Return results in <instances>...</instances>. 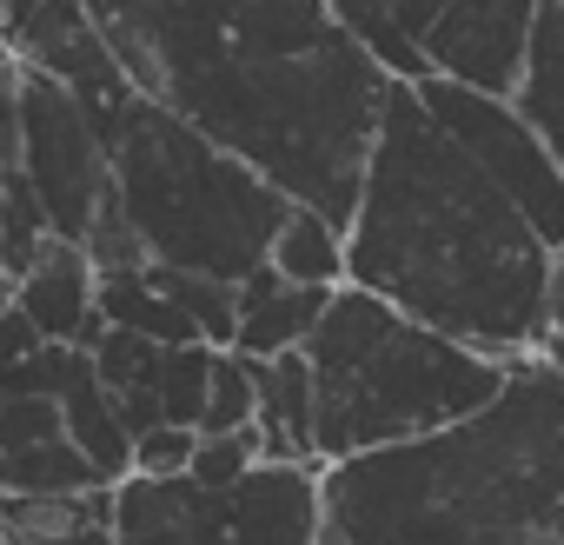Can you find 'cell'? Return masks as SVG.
Returning a JSON list of instances; mask_svg holds the SVG:
<instances>
[{
    "mask_svg": "<svg viewBox=\"0 0 564 545\" xmlns=\"http://www.w3.org/2000/svg\"><path fill=\"white\" fill-rule=\"evenodd\" d=\"M127 81L339 233L359 213L392 74L326 0H87Z\"/></svg>",
    "mask_w": 564,
    "mask_h": 545,
    "instance_id": "1",
    "label": "cell"
},
{
    "mask_svg": "<svg viewBox=\"0 0 564 545\" xmlns=\"http://www.w3.org/2000/svg\"><path fill=\"white\" fill-rule=\"evenodd\" d=\"M346 287L524 366L551 346L557 253L425 114L419 87H392L346 226Z\"/></svg>",
    "mask_w": 564,
    "mask_h": 545,
    "instance_id": "2",
    "label": "cell"
},
{
    "mask_svg": "<svg viewBox=\"0 0 564 545\" xmlns=\"http://www.w3.org/2000/svg\"><path fill=\"white\" fill-rule=\"evenodd\" d=\"M319 492L346 545H531L564 519V373L524 360L485 413L326 466Z\"/></svg>",
    "mask_w": 564,
    "mask_h": 545,
    "instance_id": "3",
    "label": "cell"
},
{
    "mask_svg": "<svg viewBox=\"0 0 564 545\" xmlns=\"http://www.w3.org/2000/svg\"><path fill=\"white\" fill-rule=\"evenodd\" d=\"M313 406H319V466L392 452L485 413L511 386V360H485L399 307L339 287L319 333L306 340Z\"/></svg>",
    "mask_w": 564,
    "mask_h": 545,
    "instance_id": "4",
    "label": "cell"
},
{
    "mask_svg": "<svg viewBox=\"0 0 564 545\" xmlns=\"http://www.w3.org/2000/svg\"><path fill=\"white\" fill-rule=\"evenodd\" d=\"M113 193L153 266L226 287L252 280L272 259V239L293 213V200L272 180H259L246 160H232L147 94L113 140Z\"/></svg>",
    "mask_w": 564,
    "mask_h": 545,
    "instance_id": "5",
    "label": "cell"
},
{
    "mask_svg": "<svg viewBox=\"0 0 564 545\" xmlns=\"http://www.w3.org/2000/svg\"><path fill=\"white\" fill-rule=\"evenodd\" d=\"M425 114L465 147V160L538 226V239L564 259V160L551 153V140L524 120L518 100H498V94H471L458 81H425L419 87Z\"/></svg>",
    "mask_w": 564,
    "mask_h": 545,
    "instance_id": "6",
    "label": "cell"
},
{
    "mask_svg": "<svg viewBox=\"0 0 564 545\" xmlns=\"http://www.w3.org/2000/svg\"><path fill=\"white\" fill-rule=\"evenodd\" d=\"M14 94H21V173H28L54 239L87 246V233L113 193V153L54 74L21 67Z\"/></svg>",
    "mask_w": 564,
    "mask_h": 545,
    "instance_id": "7",
    "label": "cell"
},
{
    "mask_svg": "<svg viewBox=\"0 0 564 545\" xmlns=\"http://www.w3.org/2000/svg\"><path fill=\"white\" fill-rule=\"evenodd\" d=\"M412 47L438 81H458L471 94L518 100L531 74V34L538 0H392Z\"/></svg>",
    "mask_w": 564,
    "mask_h": 545,
    "instance_id": "8",
    "label": "cell"
},
{
    "mask_svg": "<svg viewBox=\"0 0 564 545\" xmlns=\"http://www.w3.org/2000/svg\"><path fill=\"white\" fill-rule=\"evenodd\" d=\"M319 466H252L232 485H193V545H319Z\"/></svg>",
    "mask_w": 564,
    "mask_h": 545,
    "instance_id": "9",
    "label": "cell"
},
{
    "mask_svg": "<svg viewBox=\"0 0 564 545\" xmlns=\"http://www.w3.org/2000/svg\"><path fill=\"white\" fill-rule=\"evenodd\" d=\"M94 466L67 439L61 399H0V499L94 492Z\"/></svg>",
    "mask_w": 564,
    "mask_h": 545,
    "instance_id": "10",
    "label": "cell"
},
{
    "mask_svg": "<svg viewBox=\"0 0 564 545\" xmlns=\"http://www.w3.org/2000/svg\"><path fill=\"white\" fill-rule=\"evenodd\" d=\"M14 307L41 327L47 346H80L87 353L107 333V320H100V266L74 239H54L21 272V280H14Z\"/></svg>",
    "mask_w": 564,
    "mask_h": 545,
    "instance_id": "11",
    "label": "cell"
},
{
    "mask_svg": "<svg viewBox=\"0 0 564 545\" xmlns=\"http://www.w3.org/2000/svg\"><path fill=\"white\" fill-rule=\"evenodd\" d=\"M333 293L319 287H293L279 280L272 266H259L252 280H239V333H232V353L239 360H286V353H306V340L319 333Z\"/></svg>",
    "mask_w": 564,
    "mask_h": 545,
    "instance_id": "12",
    "label": "cell"
},
{
    "mask_svg": "<svg viewBox=\"0 0 564 545\" xmlns=\"http://www.w3.org/2000/svg\"><path fill=\"white\" fill-rule=\"evenodd\" d=\"M252 386H259V446H265V466H319V406H313V366H306V353L252 360Z\"/></svg>",
    "mask_w": 564,
    "mask_h": 545,
    "instance_id": "13",
    "label": "cell"
},
{
    "mask_svg": "<svg viewBox=\"0 0 564 545\" xmlns=\"http://www.w3.org/2000/svg\"><path fill=\"white\" fill-rule=\"evenodd\" d=\"M61 419H67V439L80 446V459L94 466V479L107 492L120 479H133V432H127V419H120V406L100 386V373H94L87 353L74 360V380L61 386Z\"/></svg>",
    "mask_w": 564,
    "mask_h": 545,
    "instance_id": "14",
    "label": "cell"
},
{
    "mask_svg": "<svg viewBox=\"0 0 564 545\" xmlns=\"http://www.w3.org/2000/svg\"><path fill=\"white\" fill-rule=\"evenodd\" d=\"M8 545H113V492H67V499H0Z\"/></svg>",
    "mask_w": 564,
    "mask_h": 545,
    "instance_id": "15",
    "label": "cell"
},
{
    "mask_svg": "<svg viewBox=\"0 0 564 545\" xmlns=\"http://www.w3.org/2000/svg\"><path fill=\"white\" fill-rule=\"evenodd\" d=\"M100 320L120 327V333H140L153 346H206L199 327L180 313V300L160 287L153 259L133 266V272H107V280H100Z\"/></svg>",
    "mask_w": 564,
    "mask_h": 545,
    "instance_id": "16",
    "label": "cell"
},
{
    "mask_svg": "<svg viewBox=\"0 0 564 545\" xmlns=\"http://www.w3.org/2000/svg\"><path fill=\"white\" fill-rule=\"evenodd\" d=\"M113 545H193V479H120Z\"/></svg>",
    "mask_w": 564,
    "mask_h": 545,
    "instance_id": "17",
    "label": "cell"
},
{
    "mask_svg": "<svg viewBox=\"0 0 564 545\" xmlns=\"http://www.w3.org/2000/svg\"><path fill=\"white\" fill-rule=\"evenodd\" d=\"M279 280H293V287H319V293H339L346 287V233L313 213V206H293L286 226H279L272 239V259H265Z\"/></svg>",
    "mask_w": 564,
    "mask_h": 545,
    "instance_id": "18",
    "label": "cell"
},
{
    "mask_svg": "<svg viewBox=\"0 0 564 545\" xmlns=\"http://www.w3.org/2000/svg\"><path fill=\"white\" fill-rule=\"evenodd\" d=\"M524 120L551 140L564 160V0H538V34H531V74L518 94Z\"/></svg>",
    "mask_w": 564,
    "mask_h": 545,
    "instance_id": "19",
    "label": "cell"
},
{
    "mask_svg": "<svg viewBox=\"0 0 564 545\" xmlns=\"http://www.w3.org/2000/svg\"><path fill=\"white\" fill-rule=\"evenodd\" d=\"M326 14L399 81V87H425L432 81V67H425V54L412 47V34H405V21L392 14V0H326Z\"/></svg>",
    "mask_w": 564,
    "mask_h": 545,
    "instance_id": "20",
    "label": "cell"
},
{
    "mask_svg": "<svg viewBox=\"0 0 564 545\" xmlns=\"http://www.w3.org/2000/svg\"><path fill=\"white\" fill-rule=\"evenodd\" d=\"M213 360H219V346H166L160 353V413H166V426H186V432L206 426Z\"/></svg>",
    "mask_w": 564,
    "mask_h": 545,
    "instance_id": "21",
    "label": "cell"
},
{
    "mask_svg": "<svg viewBox=\"0 0 564 545\" xmlns=\"http://www.w3.org/2000/svg\"><path fill=\"white\" fill-rule=\"evenodd\" d=\"M160 272V287L180 300V313L199 327V340L206 346H232V333H239V287H226V280H199V272H173V266H153Z\"/></svg>",
    "mask_w": 564,
    "mask_h": 545,
    "instance_id": "22",
    "label": "cell"
},
{
    "mask_svg": "<svg viewBox=\"0 0 564 545\" xmlns=\"http://www.w3.org/2000/svg\"><path fill=\"white\" fill-rule=\"evenodd\" d=\"M259 426V386H252V360H239L232 346L213 360V393H206V426L199 432H246Z\"/></svg>",
    "mask_w": 564,
    "mask_h": 545,
    "instance_id": "23",
    "label": "cell"
},
{
    "mask_svg": "<svg viewBox=\"0 0 564 545\" xmlns=\"http://www.w3.org/2000/svg\"><path fill=\"white\" fill-rule=\"evenodd\" d=\"M252 466H265L259 426H246V432H199V446H193V466H186V479H193L199 492H213V485H232V479H246Z\"/></svg>",
    "mask_w": 564,
    "mask_h": 545,
    "instance_id": "24",
    "label": "cell"
},
{
    "mask_svg": "<svg viewBox=\"0 0 564 545\" xmlns=\"http://www.w3.org/2000/svg\"><path fill=\"white\" fill-rule=\"evenodd\" d=\"M193 446H199V432H186V426H153V432L133 439V472H140V479H186Z\"/></svg>",
    "mask_w": 564,
    "mask_h": 545,
    "instance_id": "25",
    "label": "cell"
},
{
    "mask_svg": "<svg viewBox=\"0 0 564 545\" xmlns=\"http://www.w3.org/2000/svg\"><path fill=\"white\" fill-rule=\"evenodd\" d=\"M47 340H41V327L21 313V307H8V313H0V373H8V366H21V360H34Z\"/></svg>",
    "mask_w": 564,
    "mask_h": 545,
    "instance_id": "26",
    "label": "cell"
},
{
    "mask_svg": "<svg viewBox=\"0 0 564 545\" xmlns=\"http://www.w3.org/2000/svg\"><path fill=\"white\" fill-rule=\"evenodd\" d=\"M544 360L564 373V259H557V300H551V346H544Z\"/></svg>",
    "mask_w": 564,
    "mask_h": 545,
    "instance_id": "27",
    "label": "cell"
},
{
    "mask_svg": "<svg viewBox=\"0 0 564 545\" xmlns=\"http://www.w3.org/2000/svg\"><path fill=\"white\" fill-rule=\"evenodd\" d=\"M14 74H21V61H14V47H8V41H0V94H8V81H14Z\"/></svg>",
    "mask_w": 564,
    "mask_h": 545,
    "instance_id": "28",
    "label": "cell"
},
{
    "mask_svg": "<svg viewBox=\"0 0 564 545\" xmlns=\"http://www.w3.org/2000/svg\"><path fill=\"white\" fill-rule=\"evenodd\" d=\"M8 307H14V272L0 266V313H8Z\"/></svg>",
    "mask_w": 564,
    "mask_h": 545,
    "instance_id": "29",
    "label": "cell"
},
{
    "mask_svg": "<svg viewBox=\"0 0 564 545\" xmlns=\"http://www.w3.org/2000/svg\"><path fill=\"white\" fill-rule=\"evenodd\" d=\"M531 545H564V519H557V525H544V532H538Z\"/></svg>",
    "mask_w": 564,
    "mask_h": 545,
    "instance_id": "30",
    "label": "cell"
},
{
    "mask_svg": "<svg viewBox=\"0 0 564 545\" xmlns=\"http://www.w3.org/2000/svg\"><path fill=\"white\" fill-rule=\"evenodd\" d=\"M8 180H14V173H8V167H0V206H8Z\"/></svg>",
    "mask_w": 564,
    "mask_h": 545,
    "instance_id": "31",
    "label": "cell"
},
{
    "mask_svg": "<svg viewBox=\"0 0 564 545\" xmlns=\"http://www.w3.org/2000/svg\"><path fill=\"white\" fill-rule=\"evenodd\" d=\"M319 545H346V538H339V532H333V525H326V538H319Z\"/></svg>",
    "mask_w": 564,
    "mask_h": 545,
    "instance_id": "32",
    "label": "cell"
},
{
    "mask_svg": "<svg viewBox=\"0 0 564 545\" xmlns=\"http://www.w3.org/2000/svg\"><path fill=\"white\" fill-rule=\"evenodd\" d=\"M0 545H8V532H0Z\"/></svg>",
    "mask_w": 564,
    "mask_h": 545,
    "instance_id": "33",
    "label": "cell"
}]
</instances>
